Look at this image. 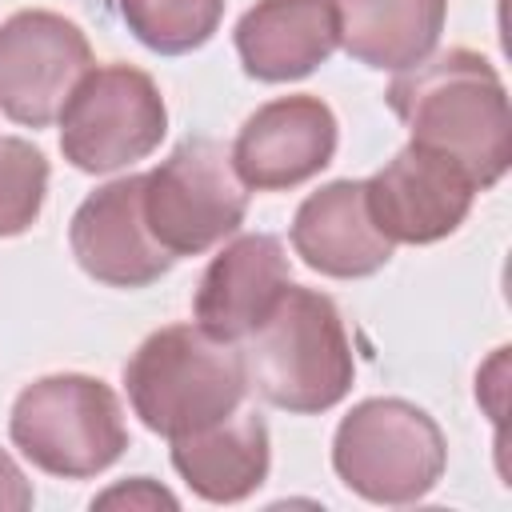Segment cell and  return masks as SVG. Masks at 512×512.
<instances>
[{"instance_id":"1","label":"cell","mask_w":512,"mask_h":512,"mask_svg":"<svg viewBox=\"0 0 512 512\" xmlns=\"http://www.w3.org/2000/svg\"><path fill=\"white\" fill-rule=\"evenodd\" d=\"M388 108L408 124L412 140L452 156L484 192L512 164V116L500 72L468 48L404 68L388 84Z\"/></svg>"},{"instance_id":"2","label":"cell","mask_w":512,"mask_h":512,"mask_svg":"<svg viewBox=\"0 0 512 512\" xmlns=\"http://www.w3.org/2000/svg\"><path fill=\"white\" fill-rule=\"evenodd\" d=\"M244 376L260 400L292 416L336 408L356 376L352 344L332 296L296 288L276 300L256 332H248Z\"/></svg>"},{"instance_id":"3","label":"cell","mask_w":512,"mask_h":512,"mask_svg":"<svg viewBox=\"0 0 512 512\" xmlns=\"http://www.w3.org/2000/svg\"><path fill=\"white\" fill-rule=\"evenodd\" d=\"M124 388L140 424L176 440L236 412L248 376L244 356L228 340H216L200 324H168L132 352Z\"/></svg>"},{"instance_id":"4","label":"cell","mask_w":512,"mask_h":512,"mask_svg":"<svg viewBox=\"0 0 512 512\" xmlns=\"http://www.w3.org/2000/svg\"><path fill=\"white\" fill-rule=\"evenodd\" d=\"M8 436L40 472L88 480L112 468L128 448V428L116 392L80 372H60L28 384L8 416Z\"/></svg>"},{"instance_id":"5","label":"cell","mask_w":512,"mask_h":512,"mask_svg":"<svg viewBox=\"0 0 512 512\" xmlns=\"http://www.w3.org/2000/svg\"><path fill=\"white\" fill-rule=\"evenodd\" d=\"M448 464L440 424L396 396L356 404L332 436L336 476L372 504H416Z\"/></svg>"},{"instance_id":"6","label":"cell","mask_w":512,"mask_h":512,"mask_svg":"<svg viewBox=\"0 0 512 512\" xmlns=\"http://www.w3.org/2000/svg\"><path fill=\"white\" fill-rule=\"evenodd\" d=\"M248 212V188L220 140L192 136L144 176V220L168 256H200L228 240Z\"/></svg>"},{"instance_id":"7","label":"cell","mask_w":512,"mask_h":512,"mask_svg":"<svg viewBox=\"0 0 512 512\" xmlns=\"http://www.w3.org/2000/svg\"><path fill=\"white\" fill-rule=\"evenodd\" d=\"M168 132V108L156 80L132 64L92 68L60 112V152L80 172H116L148 152Z\"/></svg>"},{"instance_id":"8","label":"cell","mask_w":512,"mask_h":512,"mask_svg":"<svg viewBox=\"0 0 512 512\" xmlns=\"http://www.w3.org/2000/svg\"><path fill=\"white\" fill-rule=\"evenodd\" d=\"M88 72V36L60 12L24 8L0 24V112L8 120L48 128Z\"/></svg>"},{"instance_id":"9","label":"cell","mask_w":512,"mask_h":512,"mask_svg":"<svg viewBox=\"0 0 512 512\" xmlns=\"http://www.w3.org/2000/svg\"><path fill=\"white\" fill-rule=\"evenodd\" d=\"M472 176L444 152L408 140L372 180H364V200L376 228L392 244H436L452 236L476 200Z\"/></svg>"},{"instance_id":"10","label":"cell","mask_w":512,"mask_h":512,"mask_svg":"<svg viewBox=\"0 0 512 512\" xmlns=\"http://www.w3.org/2000/svg\"><path fill=\"white\" fill-rule=\"evenodd\" d=\"M228 152L244 188L284 192L332 164L336 116L320 96H280L244 120Z\"/></svg>"},{"instance_id":"11","label":"cell","mask_w":512,"mask_h":512,"mask_svg":"<svg viewBox=\"0 0 512 512\" xmlns=\"http://www.w3.org/2000/svg\"><path fill=\"white\" fill-rule=\"evenodd\" d=\"M68 244L76 264L108 288H148L176 264L148 232L144 176H120L96 188L76 208Z\"/></svg>"},{"instance_id":"12","label":"cell","mask_w":512,"mask_h":512,"mask_svg":"<svg viewBox=\"0 0 512 512\" xmlns=\"http://www.w3.org/2000/svg\"><path fill=\"white\" fill-rule=\"evenodd\" d=\"M292 284V264L288 252L276 236L268 232H248L224 244L212 264L204 268L192 312L204 332L216 340H244L264 324V316L276 308V300Z\"/></svg>"},{"instance_id":"13","label":"cell","mask_w":512,"mask_h":512,"mask_svg":"<svg viewBox=\"0 0 512 512\" xmlns=\"http://www.w3.org/2000/svg\"><path fill=\"white\" fill-rule=\"evenodd\" d=\"M296 256L332 280H360L392 260V240L376 228L364 180H332L312 192L292 220Z\"/></svg>"},{"instance_id":"14","label":"cell","mask_w":512,"mask_h":512,"mask_svg":"<svg viewBox=\"0 0 512 512\" xmlns=\"http://www.w3.org/2000/svg\"><path fill=\"white\" fill-rule=\"evenodd\" d=\"M340 44L332 0H256L236 24V52L248 76L284 84L316 72Z\"/></svg>"},{"instance_id":"15","label":"cell","mask_w":512,"mask_h":512,"mask_svg":"<svg viewBox=\"0 0 512 512\" xmlns=\"http://www.w3.org/2000/svg\"><path fill=\"white\" fill-rule=\"evenodd\" d=\"M268 424L252 408H236L208 428L172 440V468L208 504H236L268 476Z\"/></svg>"},{"instance_id":"16","label":"cell","mask_w":512,"mask_h":512,"mask_svg":"<svg viewBox=\"0 0 512 512\" xmlns=\"http://www.w3.org/2000/svg\"><path fill=\"white\" fill-rule=\"evenodd\" d=\"M340 44L368 68L404 72L432 56L444 32L448 0H332Z\"/></svg>"},{"instance_id":"17","label":"cell","mask_w":512,"mask_h":512,"mask_svg":"<svg viewBox=\"0 0 512 512\" xmlns=\"http://www.w3.org/2000/svg\"><path fill=\"white\" fill-rule=\"evenodd\" d=\"M120 16L144 48L160 56H184L212 40L224 0H120Z\"/></svg>"},{"instance_id":"18","label":"cell","mask_w":512,"mask_h":512,"mask_svg":"<svg viewBox=\"0 0 512 512\" xmlns=\"http://www.w3.org/2000/svg\"><path fill=\"white\" fill-rule=\"evenodd\" d=\"M48 192V160L20 136H0V236H20L36 224Z\"/></svg>"},{"instance_id":"19","label":"cell","mask_w":512,"mask_h":512,"mask_svg":"<svg viewBox=\"0 0 512 512\" xmlns=\"http://www.w3.org/2000/svg\"><path fill=\"white\" fill-rule=\"evenodd\" d=\"M116 504H128V508H176V496L164 492L160 484H152L148 476H136L132 484L108 488L104 496L92 500V508H116Z\"/></svg>"},{"instance_id":"20","label":"cell","mask_w":512,"mask_h":512,"mask_svg":"<svg viewBox=\"0 0 512 512\" xmlns=\"http://www.w3.org/2000/svg\"><path fill=\"white\" fill-rule=\"evenodd\" d=\"M32 508V484L16 468V460L0 448V512H24Z\"/></svg>"}]
</instances>
